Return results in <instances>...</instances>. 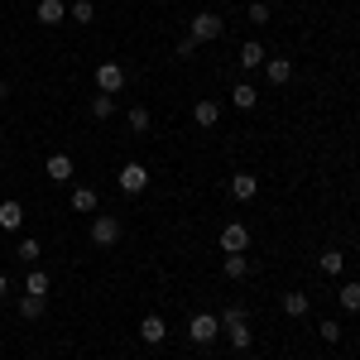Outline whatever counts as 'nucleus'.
Wrapping results in <instances>:
<instances>
[{"instance_id":"f257e3e1","label":"nucleus","mask_w":360,"mask_h":360,"mask_svg":"<svg viewBox=\"0 0 360 360\" xmlns=\"http://www.w3.org/2000/svg\"><path fill=\"white\" fill-rule=\"evenodd\" d=\"M221 34H226V25H221V15H212V10L193 15V25H188V39H193L197 49H202V44H217Z\"/></svg>"},{"instance_id":"f03ea898","label":"nucleus","mask_w":360,"mask_h":360,"mask_svg":"<svg viewBox=\"0 0 360 360\" xmlns=\"http://www.w3.org/2000/svg\"><path fill=\"white\" fill-rule=\"evenodd\" d=\"M221 332V317H212V312H197L193 322H188V336H193V346H212Z\"/></svg>"},{"instance_id":"7ed1b4c3","label":"nucleus","mask_w":360,"mask_h":360,"mask_svg":"<svg viewBox=\"0 0 360 360\" xmlns=\"http://www.w3.org/2000/svg\"><path fill=\"white\" fill-rule=\"evenodd\" d=\"M115 183H120V193L139 197L144 188H149V168H144V164H125V168H120V178H115Z\"/></svg>"},{"instance_id":"20e7f679","label":"nucleus","mask_w":360,"mask_h":360,"mask_svg":"<svg viewBox=\"0 0 360 360\" xmlns=\"http://www.w3.org/2000/svg\"><path fill=\"white\" fill-rule=\"evenodd\" d=\"M115 240H120V221L115 217H91V245L111 250Z\"/></svg>"},{"instance_id":"39448f33","label":"nucleus","mask_w":360,"mask_h":360,"mask_svg":"<svg viewBox=\"0 0 360 360\" xmlns=\"http://www.w3.org/2000/svg\"><path fill=\"white\" fill-rule=\"evenodd\" d=\"M120 86H125V68H120V63H101V68H96V91L115 96Z\"/></svg>"},{"instance_id":"423d86ee","label":"nucleus","mask_w":360,"mask_h":360,"mask_svg":"<svg viewBox=\"0 0 360 360\" xmlns=\"http://www.w3.org/2000/svg\"><path fill=\"white\" fill-rule=\"evenodd\" d=\"M221 250H226V255H245V250H250V231L240 221L221 226Z\"/></svg>"},{"instance_id":"0eeeda50","label":"nucleus","mask_w":360,"mask_h":360,"mask_svg":"<svg viewBox=\"0 0 360 360\" xmlns=\"http://www.w3.org/2000/svg\"><path fill=\"white\" fill-rule=\"evenodd\" d=\"M164 336H168V322L159 312H149V317L139 322V341H144V346H164Z\"/></svg>"},{"instance_id":"6e6552de","label":"nucleus","mask_w":360,"mask_h":360,"mask_svg":"<svg viewBox=\"0 0 360 360\" xmlns=\"http://www.w3.org/2000/svg\"><path fill=\"white\" fill-rule=\"evenodd\" d=\"M44 173L53 178V183H72V154H49V164H44Z\"/></svg>"},{"instance_id":"1a4fd4ad","label":"nucleus","mask_w":360,"mask_h":360,"mask_svg":"<svg viewBox=\"0 0 360 360\" xmlns=\"http://www.w3.org/2000/svg\"><path fill=\"white\" fill-rule=\"evenodd\" d=\"M255 193H259V178L255 173H231V197L236 202H250Z\"/></svg>"},{"instance_id":"9d476101","label":"nucleus","mask_w":360,"mask_h":360,"mask_svg":"<svg viewBox=\"0 0 360 360\" xmlns=\"http://www.w3.org/2000/svg\"><path fill=\"white\" fill-rule=\"evenodd\" d=\"M63 20H68V5H63V0H39V25H63Z\"/></svg>"},{"instance_id":"9b49d317","label":"nucleus","mask_w":360,"mask_h":360,"mask_svg":"<svg viewBox=\"0 0 360 360\" xmlns=\"http://www.w3.org/2000/svg\"><path fill=\"white\" fill-rule=\"evenodd\" d=\"M264 77H269L274 86H283L288 77H293V63H288V58H264Z\"/></svg>"},{"instance_id":"f8f14e48","label":"nucleus","mask_w":360,"mask_h":360,"mask_svg":"<svg viewBox=\"0 0 360 360\" xmlns=\"http://www.w3.org/2000/svg\"><path fill=\"white\" fill-rule=\"evenodd\" d=\"M193 120L202 125V130H212V125L221 120V106H217V101H197V106H193Z\"/></svg>"},{"instance_id":"ddd939ff","label":"nucleus","mask_w":360,"mask_h":360,"mask_svg":"<svg viewBox=\"0 0 360 360\" xmlns=\"http://www.w3.org/2000/svg\"><path fill=\"white\" fill-rule=\"evenodd\" d=\"M72 212L96 217V188H72Z\"/></svg>"},{"instance_id":"4468645a","label":"nucleus","mask_w":360,"mask_h":360,"mask_svg":"<svg viewBox=\"0 0 360 360\" xmlns=\"http://www.w3.org/2000/svg\"><path fill=\"white\" fill-rule=\"evenodd\" d=\"M20 226H25L20 202H0V231H20Z\"/></svg>"},{"instance_id":"2eb2a0df","label":"nucleus","mask_w":360,"mask_h":360,"mask_svg":"<svg viewBox=\"0 0 360 360\" xmlns=\"http://www.w3.org/2000/svg\"><path fill=\"white\" fill-rule=\"evenodd\" d=\"M317 269L336 278L341 269H346V255H341V250H322V255H317Z\"/></svg>"},{"instance_id":"dca6fc26","label":"nucleus","mask_w":360,"mask_h":360,"mask_svg":"<svg viewBox=\"0 0 360 360\" xmlns=\"http://www.w3.org/2000/svg\"><path fill=\"white\" fill-rule=\"evenodd\" d=\"M255 101H259V91H255L250 82H240L236 91H231V106H236V111H255Z\"/></svg>"},{"instance_id":"f3484780","label":"nucleus","mask_w":360,"mask_h":360,"mask_svg":"<svg viewBox=\"0 0 360 360\" xmlns=\"http://www.w3.org/2000/svg\"><path fill=\"white\" fill-rule=\"evenodd\" d=\"M264 44H255V39H250V44H240V68H264Z\"/></svg>"},{"instance_id":"a211bd4d","label":"nucleus","mask_w":360,"mask_h":360,"mask_svg":"<svg viewBox=\"0 0 360 360\" xmlns=\"http://www.w3.org/2000/svg\"><path fill=\"white\" fill-rule=\"evenodd\" d=\"M125 125H130L135 135H144V130L154 125V115H149V106H130V111H125Z\"/></svg>"},{"instance_id":"6ab92c4d","label":"nucleus","mask_w":360,"mask_h":360,"mask_svg":"<svg viewBox=\"0 0 360 360\" xmlns=\"http://www.w3.org/2000/svg\"><path fill=\"white\" fill-rule=\"evenodd\" d=\"M25 293H34V298H49V274H44V269H29V274H25Z\"/></svg>"},{"instance_id":"aec40b11","label":"nucleus","mask_w":360,"mask_h":360,"mask_svg":"<svg viewBox=\"0 0 360 360\" xmlns=\"http://www.w3.org/2000/svg\"><path fill=\"white\" fill-rule=\"evenodd\" d=\"M307 303H312V298L298 293V288H293V293H283V312H288V317H307Z\"/></svg>"},{"instance_id":"412c9836","label":"nucleus","mask_w":360,"mask_h":360,"mask_svg":"<svg viewBox=\"0 0 360 360\" xmlns=\"http://www.w3.org/2000/svg\"><path fill=\"white\" fill-rule=\"evenodd\" d=\"M226 332H231V346L236 351H250V341H255L250 336V322H226Z\"/></svg>"},{"instance_id":"4be33fe9","label":"nucleus","mask_w":360,"mask_h":360,"mask_svg":"<svg viewBox=\"0 0 360 360\" xmlns=\"http://www.w3.org/2000/svg\"><path fill=\"white\" fill-rule=\"evenodd\" d=\"M221 274L226 278H245L250 274V259H245V255H226V259H221Z\"/></svg>"},{"instance_id":"5701e85b","label":"nucleus","mask_w":360,"mask_h":360,"mask_svg":"<svg viewBox=\"0 0 360 360\" xmlns=\"http://www.w3.org/2000/svg\"><path fill=\"white\" fill-rule=\"evenodd\" d=\"M44 307H49V298H34V293H25V298H20V317H25V322H34V317H44Z\"/></svg>"},{"instance_id":"b1692460","label":"nucleus","mask_w":360,"mask_h":360,"mask_svg":"<svg viewBox=\"0 0 360 360\" xmlns=\"http://www.w3.org/2000/svg\"><path fill=\"white\" fill-rule=\"evenodd\" d=\"M68 20H77V25H91V20H96V5H91V0H72V5H68Z\"/></svg>"},{"instance_id":"393cba45","label":"nucleus","mask_w":360,"mask_h":360,"mask_svg":"<svg viewBox=\"0 0 360 360\" xmlns=\"http://www.w3.org/2000/svg\"><path fill=\"white\" fill-rule=\"evenodd\" d=\"M91 115H96V120H111V115H115V96L96 91V96H91Z\"/></svg>"},{"instance_id":"a878e982","label":"nucleus","mask_w":360,"mask_h":360,"mask_svg":"<svg viewBox=\"0 0 360 360\" xmlns=\"http://www.w3.org/2000/svg\"><path fill=\"white\" fill-rule=\"evenodd\" d=\"M336 303L346 307V312H360V283H341V293H336Z\"/></svg>"},{"instance_id":"bb28decb","label":"nucleus","mask_w":360,"mask_h":360,"mask_svg":"<svg viewBox=\"0 0 360 360\" xmlns=\"http://www.w3.org/2000/svg\"><path fill=\"white\" fill-rule=\"evenodd\" d=\"M15 255H20V259H25V264H34V259H39V240H34V236H25V240H20V250H15Z\"/></svg>"},{"instance_id":"cd10ccee","label":"nucleus","mask_w":360,"mask_h":360,"mask_svg":"<svg viewBox=\"0 0 360 360\" xmlns=\"http://www.w3.org/2000/svg\"><path fill=\"white\" fill-rule=\"evenodd\" d=\"M250 25H269V5H264V0L250 5Z\"/></svg>"},{"instance_id":"c85d7f7f","label":"nucleus","mask_w":360,"mask_h":360,"mask_svg":"<svg viewBox=\"0 0 360 360\" xmlns=\"http://www.w3.org/2000/svg\"><path fill=\"white\" fill-rule=\"evenodd\" d=\"M226 322H250V312H245V303H231V307H226L221 327H226Z\"/></svg>"},{"instance_id":"c756f323","label":"nucleus","mask_w":360,"mask_h":360,"mask_svg":"<svg viewBox=\"0 0 360 360\" xmlns=\"http://www.w3.org/2000/svg\"><path fill=\"white\" fill-rule=\"evenodd\" d=\"M322 341H341V322H322Z\"/></svg>"},{"instance_id":"7c9ffc66","label":"nucleus","mask_w":360,"mask_h":360,"mask_svg":"<svg viewBox=\"0 0 360 360\" xmlns=\"http://www.w3.org/2000/svg\"><path fill=\"white\" fill-rule=\"evenodd\" d=\"M5 293H10V278H5V274H0V298H5Z\"/></svg>"},{"instance_id":"2f4dec72","label":"nucleus","mask_w":360,"mask_h":360,"mask_svg":"<svg viewBox=\"0 0 360 360\" xmlns=\"http://www.w3.org/2000/svg\"><path fill=\"white\" fill-rule=\"evenodd\" d=\"M5 96H10V82H0V101H5Z\"/></svg>"},{"instance_id":"473e14b6","label":"nucleus","mask_w":360,"mask_h":360,"mask_svg":"<svg viewBox=\"0 0 360 360\" xmlns=\"http://www.w3.org/2000/svg\"><path fill=\"white\" fill-rule=\"evenodd\" d=\"M0 159H5V154H0Z\"/></svg>"}]
</instances>
